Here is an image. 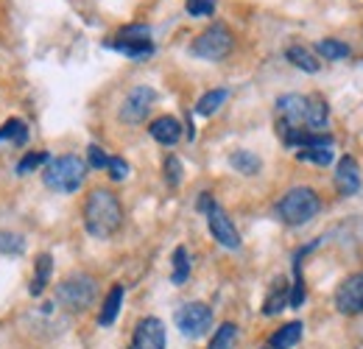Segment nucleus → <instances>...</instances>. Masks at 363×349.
<instances>
[{"instance_id":"f257e3e1","label":"nucleus","mask_w":363,"mask_h":349,"mask_svg":"<svg viewBox=\"0 0 363 349\" xmlns=\"http://www.w3.org/2000/svg\"><path fill=\"white\" fill-rule=\"evenodd\" d=\"M121 223H123L121 199L112 190H104V187L92 190L87 201H84V229L92 238L106 240L121 229Z\"/></svg>"},{"instance_id":"f03ea898","label":"nucleus","mask_w":363,"mask_h":349,"mask_svg":"<svg viewBox=\"0 0 363 349\" xmlns=\"http://www.w3.org/2000/svg\"><path fill=\"white\" fill-rule=\"evenodd\" d=\"M321 210V199L313 187H291L279 201H277V216L288 226H302L313 221Z\"/></svg>"},{"instance_id":"7ed1b4c3","label":"nucleus","mask_w":363,"mask_h":349,"mask_svg":"<svg viewBox=\"0 0 363 349\" xmlns=\"http://www.w3.org/2000/svg\"><path fill=\"white\" fill-rule=\"evenodd\" d=\"M84 176H87L84 160H79L76 154H65V157H56L48 162L43 179L56 193H76L84 184Z\"/></svg>"},{"instance_id":"20e7f679","label":"nucleus","mask_w":363,"mask_h":349,"mask_svg":"<svg viewBox=\"0 0 363 349\" xmlns=\"http://www.w3.org/2000/svg\"><path fill=\"white\" fill-rule=\"evenodd\" d=\"M95 294H98L95 279H92L90 274H82V271L65 277V279L59 282V288H56V299H59V305L65 307V310H70V313H82V310H87V307L95 302Z\"/></svg>"},{"instance_id":"39448f33","label":"nucleus","mask_w":363,"mask_h":349,"mask_svg":"<svg viewBox=\"0 0 363 349\" xmlns=\"http://www.w3.org/2000/svg\"><path fill=\"white\" fill-rule=\"evenodd\" d=\"M232 45H235L232 31H229L224 23H213L210 28H204V31L193 40L190 50H193V56H199V59L221 62V59H227L229 53H232Z\"/></svg>"},{"instance_id":"423d86ee","label":"nucleus","mask_w":363,"mask_h":349,"mask_svg":"<svg viewBox=\"0 0 363 349\" xmlns=\"http://www.w3.org/2000/svg\"><path fill=\"white\" fill-rule=\"evenodd\" d=\"M106 48H112V50H118V53L129 56L132 62H145L148 56H154L151 28H148V26H143V23H137V26H126V28H121V34H118L112 43H106Z\"/></svg>"},{"instance_id":"0eeeda50","label":"nucleus","mask_w":363,"mask_h":349,"mask_svg":"<svg viewBox=\"0 0 363 349\" xmlns=\"http://www.w3.org/2000/svg\"><path fill=\"white\" fill-rule=\"evenodd\" d=\"M177 327L184 338H201L213 327V310L204 302H190L177 310Z\"/></svg>"},{"instance_id":"6e6552de","label":"nucleus","mask_w":363,"mask_h":349,"mask_svg":"<svg viewBox=\"0 0 363 349\" xmlns=\"http://www.w3.org/2000/svg\"><path fill=\"white\" fill-rule=\"evenodd\" d=\"M154 101H157V92H154L151 87H145V84L135 87L126 98H123V104H121V121L129 123V126L143 123V121L148 118Z\"/></svg>"},{"instance_id":"1a4fd4ad","label":"nucleus","mask_w":363,"mask_h":349,"mask_svg":"<svg viewBox=\"0 0 363 349\" xmlns=\"http://www.w3.org/2000/svg\"><path fill=\"white\" fill-rule=\"evenodd\" d=\"M335 307L344 316H358V313H363V271L347 277L338 285V291H335Z\"/></svg>"},{"instance_id":"9d476101","label":"nucleus","mask_w":363,"mask_h":349,"mask_svg":"<svg viewBox=\"0 0 363 349\" xmlns=\"http://www.w3.org/2000/svg\"><path fill=\"white\" fill-rule=\"evenodd\" d=\"M207 226H210L213 238H216L224 249H240V235H238L235 223L229 221V216L218 204H213V207L207 210Z\"/></svg>"},{"instance_id":"9b49d317","label":"nucleus","mask_w":363,"mask_h":349,"mask_svg":"<svg viewBox=\"0 0 363 349\" xmlns=\"http://www.w3.org/2000/svg\"><path fill=\"white\" fill-rule=\"evenodd\" d=\"M335 190L344 199H352L361 193V165L355 162V157H341L335 165Z\"/></svg>"},{"instance_id":"f8f14e48","label":"nucleus","mask_w":363,"mask_h":349,"mask_svg":"<svg viewBox=\"0 0 363 349\" xmlns=\"http://www.w3.org/2000/svg\"><path fill=\"white\" fill-rule=\"evenodd\" d=\"M135 349H165V324L154 316L143 318L135 330Z\"/></svg>"},{"instance_id":"ddd939ff","label":"nucleus","mask_w":363,"mask_h":349,"mask_svg":"<svg viewBox=\"0 0 363 349\" xmlns=\"http://www.w3.org/2000/svg\"><path fill=\"white\" fill-rule=\"evenodd\" d=\"M148 134L162 145H177L182 140V123L171 115H162L148 126Z\"/></svg>"},{"instance_id":"4468645a","label":"nucleus","mask_w":363,"mask_h":349,"mask_svg":"<svg viewBox=\"0 0 363 349\" xmlns=\"http://www.w3.org/2000/svg\"><path fill=\"white\" fill-rule=\"evenodd\" d=\"M288 297H291V285L285 277H277L274 285L269 288V297L263 302V316H277L279 310L288 307Z\"/></svg>"},{"instance_id":"2eb2a0df","label":"nucleus","mask_w":363,"mask_h":349,"mask_svg":"<svg viewBox=\"0 0 363 349\" xmlns=\"http://www.w3.org/2000/svg\"><path fill=\"white\" fill-rule=\"evenodd\" d=\"M121 305H123V285H112V291L106 294L104 307L98 313V324L101 327H112L115 318H118V313H121Z\"/></svg>"},{"instance_id":"dca6fc26","label":"nucleus","mask_w":363,"mask_h":349,"mask_svg":"<svg viewBox=\"0 0 363 349\" xmlns=\"http://www.w3.org/2000/svg\"><path fill=\"white\" fill-rule=\"evenodd\" d=\"M299 341H302V321H291V324H285V327H279V330L274 333L272 341H269V347L291 349V347H296Z\"/></svg>"},{"instance_id":"f3484780","label":"nucleus","mask_w":363,"mask_h":349,"mask_svg":"<svg viewBox=\"0 0 363 349\" xmlns=\"http://www.w3.org/2000/svg\"><path fill=\"white\" fill-rule=\"evenodd\" d=\"M229 165L238 171V174L243 176H255L260 174V168H263V162H260V157L257 154H252V151H232L229 154Z\"/></svg>"},{"instance_id":"a211bd4d","label":"nucleus","mask_w":363,"mask_h":349,"mask_svg":"<svg viewBox=\"0 0 363 349\" xmlns=\"http://www.w3.org/2000/svg\"><path fill=\"white\" fill-rule=\"evenodd\" d=\"M285 59L294 65V67H299V70H305V73H318V59L308 50V48H302V45H291L288 50H285Z\"/></svg>"},{"instance_id":"6ab92c4d","label":"nucleus","mask_w":363,"mask_h":349,"mask_svg":"<svg viewBox=\"0 0 363 349\" xmlns=\"http://www.w3.org/2000/svg\"><path fill=\"white\" fill-rule=\"evenodd\" d=\"M333 145L335 143H321V145H308L296 151L299 162H313V165H330L333 162Z\"/></svg>"},{"instance_id":"aec40b11","label":"nucleus","mask_w":363,"mask_h":349,"mask_svg":"<svg viewBox=\"0 0 363 349\" xmlns=\"http://www.w3.org/2000/svg\"><path fill=\"white\" fill-rule=\"evenodd\" d=\"M50 268H53V257L50 255H40L37 257V274H34V279H31V297H43V291L48 288V282H50Z\"/></svg>"},{"instance_id":"412c9836","label":"nucleus","mask_w":363,"mask_h":349,"mask_svg":"<svg viewBox=\"0 0 363 349\" xmlns=\"http://www.w3.org/2000/svg\"><path fill=\"white\" fill-rule=\"evenodd\" d=\"M229 98L227 89H210V92H204L201 98H199V104H196V115H201V118H210L213 112H218L221 109V104Z\"/></svg>"},{"instance_id":"4be33fe9","label":"nucleus","mask_w":363,"mask_h":349,"mask_svg":"<svg viewBox=\"0 0 363 349\" xmlns=\"http://www.w3.org/2000/svg\"><path fill=\"white\" fill-rule=\"evenodd\" d=\"M0 140H11L14 145H23L28 140V126L20 121V118H11L0 126Z\"/></svg>"},{"instance_id":"5701e85b","label":"nucleus","mask_w":363,"mask_h":349,"mask_svg":"<svg viewBox=\"0 0 363 349\" xmlns=\"http://www.w3.org/2000/svg\"><path fill=\"white\" fill-rule=\"evenodd\" d=\"M316 50L324 56V59H330V62H338V59H347L350 53H352V48L347 43H341V40H321L316 45Z\"/></svg>"},{"instance_id":"b1692460","label":"nucleus","mask_w":363,"mask_h":349,"mask_svg":"<svg viewBox=\"0 0 363 349\" xmlns=\"http://www.w3.org/2000/svg\"><path fill=\"white\" fill-rule=\"evenodd\" d=\"M187 277H190V255H187V249H184V246H177V252H174V274H171V279H174V285H182V282H187Z\"/></svg>"},{"instance_id":"393cba45","label":"nucleus","mask_w":363,"mask_h":349,"mask_svg":"<svg viewBox=\"0 0 363 349\" xmlns=\"http://www.w3.org/2000/svg\"><path fill=\"white\" fill-rule=\"evenodd\" d=\"M235 341H238V327H235L232 321H227V324H221V327L216 330V336H213V341H210V349H232Z\"/></svg>"},{"instance_id":"a878e982","label":"nucleus","mask_w":363,"mask_h":349,"mask_svg":"<svg viewBox=\"0 0 363 349\" xmlns=\"http://www.w3.org/2000/svg\"><path fill=\"white\" fill-rule=\"evenodd\" d=\"M45 162H50L48 151H31V154H26V157L17 162V176L34 174V171H37V168H43Z\"/></svg>"},{"instance_id":"bb28decb","label":"nucleus","mask_w":363,"mask_h":349,"mask_svg":"<svg viewBox=\"0 0 363 349\" xmlns=\"http://www.w3.org/2000/svg\"><path fill=\"white\" fill-rule=\"evenodd\" d=\"M0 252H3V255H23V252H26V240H23V235L0 232Z\"/></svg>"},{"instance_id":"cd10ccee","label":"nucleus","mask_w":363,"mask_h":349,"mask_svg":"<svg viewBox=\"0 0 363 349\" xmlns=\"http://www.w3.org/2000/svg\"><path fill=\"white\" fill-rule=\"evenodd\" d=\"M190 17H210L216 11V0H184Z\"/></svg>"},{"instance_id":"c85d7f7f","label":"nucleus","mask_w":363,"mask_h":349,"mask_svg":"<svg viewBox=\"0 0 363 349\" xmlns=\"http://www.w3.org/2000/svg\"><path fill=\"white\" fill-rule=\"evenodd\" d=\"M165 182L171 184V187H177L182 182V162L179 157H168L165 160Z\"/></svg>"},{"instance_id":"c756f323","label":"nucleus","mask_w":363,"mask_h":349,"mask_svg":"<svg viewBox=\"0 0 363 349\" xmlns=\"http://www.w3.org/2000/svg\"><path fill=\"white\" fill-rule=\"evenodd\" d=\"M106 171H109V176H112L115 182H123V179L129 176V162H126V160H121V157H109Z\"/></svg>"},{"instance_id":"7c9ffc66","label":"nucleus","mask_w":363,"mask_h":349,"mask_svg":"<svg viewBox=\"0 0 363 349\" xmlns=\"http://www.w3.org/2000/svg\"><path fill=\"white\" fill-rule=\"evenodd\" d=\"M87 157H90V165L98 168V171L109 165V157H106V151H104L101 145H90V148H87Z\"/></svg>"},{"instance_id":"2f4dec72","label":"nucleus","mask_w":363,"mask_h":349,"mask_svg":"<svg viewBox=\"0 0 363 349\" xmlns=\"http://www.w3.org/2000/svg\"><path fill=\"white\" fill-rule=\"evenodd\" d=\"M213 204H216V201H213V196H210V193H201V199H199V204H196V207H199L201 213H207Z\"/></svg>"},{"instance_id":"473e14b6","label":"nucleus","mask_w":363,"mask_h":349,"mask_svg":"<svg viewBox=\"0 0 363 349\" xmlns=\"http://www.w3.org/2000/svg\"><path fill=\"white\" fill-rule=\"evenodd\" d=\"M263 349H272V347H263Z\"/></svg>"},{"instance_id":"72a5a7b5","label":"nucleus","mask_w":363,"mask_h":349,"mask_svg":"<svg viewBox=\"0 0 363 349\" xmlns=\"http://www.w3.org/2000/svg\"><path fill=\"white\" fill-rule=\"evenodd\" d=\"M132 349H135V347H132Z\"/></svg>"}]
</instances>
